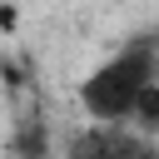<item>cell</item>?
Listing matches in <instances>:
<instances>
[{
	"label": "cell",
	"instance_id": "cell-2",
	"mask_svg": "<svg viewBox=\"0 0 159 159\" xmlns=\"http://www.w3.org/2000/svg\"><path fill=\"white\" fill-rule=\"evenodd\" d=\"M65 159H159V149L129 124H84L65 144Z\"/></svg>",
	"mask_w": 159,
	"mask_h": 159
},
{
	"label": "cell",
	"instance_id": "cell-3",
	"mask_svg": "<svg viewBox=\"0 0 159 159\" xmlns=\"http://www.w3.org/2000/svg\"><path fill=\"white\" fill-rule=\"evenodd\" d=\"M15 159H50V124L40 119V114H30V119H20L15 124Z\"/></svg>",
	"mask_w": 159,
	"mask_h": 159
},
{
	"label": "cell",
	"instance_id": "cell-1",
	"mask_svg": "<svg viewBox=\"0 0 159 159\" xmlns=\"http://www.w3.org/2000/svg\"><path fill=\"white\" fill-rule=\"evenodd\" d=\"M154 60H159V45L134 40L119 55H109L99 70H89V80H80L84 114L94 124H124L134 114V99L144 94V84H154Z\"/></svg>",
	"mask_w": 159,
	"mask_h": 159
},
{
	"label": "cell",
	"instance_id": "cell-4",
	"mask_svg": "<svg viewBox=\"0 0 159 159\" xmlns=\"http://www.w3.org/2000/svg\"><path fill=\"white\" fill-rule=\"evenodd\" d=\"M129 119L139 124V134H154L159 129V84H144V94L134 99V114Z\"/></svg>",
	"mask_w": 159,
	"mask_h": 159
},
{
	"label": "cell",
	"instance_id": "cell-5",
	"mask_svg": "<svg viewBox=\"0 0 159 159\" xmlns=\"http://www.w3.org/2000/svg\"><path fill=\"white\" fill-rule=\"evenodd\" d=\"M154 84H159V60H154Z\"/></svg>",
	"mask_w": 159,
	"mask_h": 159
}]
</instances>
